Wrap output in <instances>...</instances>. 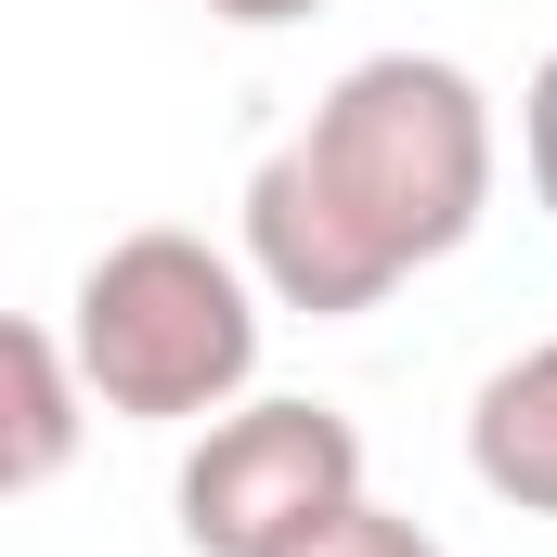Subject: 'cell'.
I'll use <instances>...</instances> for the list:
<instances>
[{
	"label": "cell",
	"mask_w": 557,
	"mask_h": 557,
	"mask_svg": "<svg viewBox=\"0 0 557 557\" xmlns=\"http://www.w3.org/2000/svg\"><path fill=\"white\" fill-rule=\"evenodd\" d=\"M493 91L454 52H363L298 131L247 169V273L273 311L350 324L428 260H454L493 208Z\"/></svg>",
	"instance_id": "1"
},
{
	"label": "cell",
	"mask_w": 557,
	"mask_h": 557,
	"mask_svg": "<svg viewBox=\"0 0 557 557\" xmlns=\"http://www.w3.org/2000/svg\"><path fill=\"white\" fill-rule=\"evenodd\" d=\"M260 298L273 285L247 273V247H208L182 221H143L117 234L78 298H65V337H78V376L91 403L131 428H208L247 403L260 376Z\"/></svg>",
	"instance_id": "2"
},
{
	"label": "cell",
	"mask_w": 557,
	"mask_h": 557,
	"mask_svg": "<svg viewBox=\"0 0 557 557\" xmlns=\"http://www.w3.org/2000/svg\"><path fill=\"white\" fill-rule=\"evenodd\" d=\"M182 545L195 557H298L363 506V428L298 389H247L234 416H208V441L182 454Z\"/></svg>",
	"instance_id": "3"
},
{
	"label": "cell",
	"mask_w": 557,
	"mask_h": 557,
	"mask_svg": "<svg viewBox=\"0 0 557 557\" xmlns=\"http://www.w3.org/2000/svg\"><path fill=\"white\" fill-rule=\"evenodd\" d=\"M467 480L519 519H557V337H532L519 363L480 376L467 403Z\"/></svg>",
	"instance_id": "4"
},
{
	"label": "cell",
	"mask_w": 557,
	"mask_h": 557,
	"mask_svg": "<svg viewBox=\"0 0 557 557\" xmlns=\"http://www.w3.org/2000/svg\"><path fill=\"white\" fill-rule=\"evenodd\" d=\"M0 376H13L0 493H52V480H65V454H78V416H104V403H91V376H78V337L26 311V324H0Z\"/></svg>",
	"instance_id": "5"
},
{
	"label": "cell",
	"mask_w": 557,
	"mask_h": 557,
	"mask_svg": "<svg viewBox=\"0 0 557 557\" xmlns=\"http://www.w3.org/2000/svg\"><path fill=\"white\" fill-rule=\"evenodd\" d=\"M298 557H441V545H428L403 506H376V493H363V506H350V519H337L324 545H298Z\"/></svg>",
	"instance_id": "6"
},
{
	"label": "cell",
	"mask_w": 557,
	"mask_h": 557,
	"mask_svg": "<svg viewBox=\"0 0 557 557\" xmlns=\"http://www.w3.org/2000/svg\"><path fill=\"white\" fill-rule=\"evenodd\" d=\"M519 169H532V208L557 221V52L532 65V91H519Z\"/></svg>",
	"instance_id": "7"
},
{
	"label": "cell",
	"mask_w": 557,
	"mask_h": 557,
	"mask_svg": "<svg viewBox=\"0 0 557 557\" xmlns=\"http://www.w3.org/2000/svg\"><path fill=\"white\" fill-rule=\"evenodd\" d=\"M208 13H221V26H247V39H273V26H311L324 0H208Z\"/></svg>",
	"instance_id": "8"
}]
</instances>
